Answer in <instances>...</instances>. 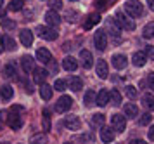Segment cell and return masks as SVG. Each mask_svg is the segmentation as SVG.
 <instances>
[{
  "mask_svg": "<svg viewBox=\"0 0 154 144\" xmlns=\"http://www.w3.org/2000/svg\"><path fill=\"white\" fill-rule=\"evenodd\" d=\"M109 103V90L102 89L100 92L97 94V99H95V104H99V106H106V104Z\"/></svg>",
  "mask_w": 154,
  "mask_h": 144,
  "instance_id": "22",
  "label": "cell"
},
{
  "mask_svg": "<svg viewBox=\"0 0 154 144\" xmlns=\"http://www.w3.org/2000/svg\"><path fill=\"white\" fill-rule=\"evenodd\" d=\"M142 101H144V106H146L147 110H154V96L146 94V96L142 97Z\"/></svg>",
  "mask_w": 154,
  "mask_h": 144,
  "instance_id": "31",
  "label": "cell"
},
{
  "mask_svg": "<svg viewBox=\"0 0 154 144\" xmlns=\"http://www.w3.org/2000/svg\"><path fill=\"white\" fill-rule=\"evenodd\" d=\"M151 120H152L151 113H144V115H140V118H139V125H149Z\"/></svg>",
  "mask_w": 154,
  "mask_h": 144,
  "instance_id": "35",
  "label": "cell"
},
{
  "mask_svg": "<svg viewBox=\"0 0 154 144\" xmlns=\"http://www.w3.org/2000/svg\"><path fill=\"white\" fill-rule=\"evenodd\" d=\"M112 66L116 69H123L126 68V56L123 54H116V56H112Z\"/></svg>",
  "mask_w": 154,
  "mask_h": 144,
  "instance_id": "19",
  "label": "cell"
},
{
  "mask_svg": "<svg viewBox=\"0 0 154 144\" xmlns=\"http://www.w3.org/2000/svg\"><path fill=\"white\" fill-rule=\"evenodd\" d=\"M125 11L132 18H140L142 12H144V7H142V4H140L139 0H128L125 4Z\"/></svg>",
  "mask_w": 154,
  "mask_h": 144,
  "instance_id": "1",
  "label": "cell"
},
{
  "mask_svg": "<svg viewBox=\"0 0 154 144\" xmlns=\"http://www.w3.org/2000/svg\"><path fill=\"white\" fill-rule=\"evenodd\" d=\"M94 43H95L97 50H106L107 49V33L104 30H99L97 33L94 35Z\"/></svg>",
  "mask_w": 154,
  "mask_h": 144,
  "instance_id": "4",
  "label": "cell"
},
{
  "mask_svg": "<svg viewBox=\"0 0 154 144\" xmlns=\"http://www.w3.org/2000/svg\"><path fill=\"white\" fill-rule=\"evenodd\" d=\"M95 99H97V94H95L94 90H87V92H85L83 103H85V106H87V108L94 106V104H95Z\"/></svg>",
  "mask_w": 154,
  "mask_h": 144,
  "instance_id": "25",
  "label": "cell"
},
{
  "mask_svg": "<svg viewBox=\"0 0 154 144\" xmlns=\"http://www.w3.org/2000/svg\"><path fill=\"white\" fill-rule=\"evenodd\" d=\"M149 139H151V141H154V125L149 129Z\"/></svg>",
  "mask_w": 154,
  "mask_h": 144,
  "instance_id": "44",
  "label": "cell"
},
{
  "mask_svg": "<svg viewBox=\"0 0 154 144\" xmlns=\"http://www.w3.org/2000/svg\"><path fill=\"white\" fill-rule=\"evenodd\" d=\"M36 33L40 35L43 40H49V42H52V40L57 38V31L54 30V28H50V26H38L36 28Z\"/></svg>",
  "mask_w": 154,
  "mask_h": 144,
  "instance_id": "5",
  "label": "cell"
},
{
  "mask_svg": "<svg viewBox=\"0 0 154 144\" xmlns=\"http://www.w3.org/2000/svg\"><path fill=\"white\" fill-rule=\"evenodd\" d=\"M132 61H133V64H135V66H144V64H146V61H147L146 52H144V50H142V52H135V54L132 56Z\"/></svg>",
  "mask_w": 154,
  "mask_h": 144,
  "instance_id": "24",
  "label": "cell"
},
{
  "mask_svg": "<svg viewBox=\"0 0 154 144\" xmlns=\"http://www.w3.org/2000/svg\"><path fill=\"white\" fill-rule=\"evenodd\" d=\"M147 83H149V89L154 90V73H151V75L147 76Z\"/></svg>",
  "mask_w": 154,
  "mask_h": 144,
  "instance_id": "42",
  "label": "cell"
},
{
  "mask_svg": "<svg viewBox=\"0 0 154 144\" xmlns=\"http://www.w3.org/2000/svg\"><path fill=\"white\" fill-rule=\"evenodd\" d=\"M128 144H147L146 141H142V139H133V141H130Z\"/></svg>",
  "mask_w": 154,
  "mask_h": 144,
  "instance_id": "43",
  "label": "cell"
},
{
  "mask_svg": "<svg viewBox=\"0 0 154 144\" xmlns=\"http://www.w3.org/2000/svg\"><path fill=\"white\" fill-rule=\"evenodd\" d=\"M21 66L24 73H31L35 69V59L31 56H23L21 57Z\"/></svg>",
  "mask_w": 154,
  "mask_h": 144,
  "instance_id": "12",
  "label": "cell"
},
{
  "mask_svg": "<svg viewBox=\"0 0 154 144\" xmlns=\"http://www.w3.org/2000/svg\"><path fill=\"white\" fill-rule=\"evenodd\" d=\"M19 40H21V43L24 47H29V45L33 43V31H29V30H21Z\"/></svg>",
  "mask_w": 154,
  "mask_h": 144,
  "instance_id": "15",
  "label": "cell"
},
{
  "mask_svg": "<svg viewBox=\"0 0 154 144\" xmlns=\"http://www.w3.org/2000/svg\"><path fill=\"white\" fill-rule=\"evenodd\" d=\"M0 24H2L4 30H12V28H16V23L12 19H7V18H2L0 19Z\"/></svg>",
  "mask_w": 154,
  "mask_h": 144,
  "instance_id": "33",
  "label": "cell"
},
{
  "mask_svg": "<svg viewBox=\"0 0 154 144\" xmlns=\"http://www.w3.org/2000/svg\"><path fill=\"white\" fill-rule=\"evenodd\" d=\"M142 37H144V38H152L154 37V23H147L146 26H144Z\"/></svg>",
  "mask_w": 154,
  "mask_h": 144,
  "instance_id": "29",
  "label": "cell"
},
{
  "mask_svg": "<svg viewBox=\"0 0 154 144\" xmlns=\"http://www.w3.org/2000/svg\"><path fill=\"white\" fill-rule=\"evenodd\" d=\"M49 64H50V69H52V71H57V69H59V68H57V64L54 61H50Z\"/></svg>",
  "mask_w": 154,
  "mask_h": 144,
  "instance_id": "45",
  "label": "cell"
},
{
  "mask_svg": "<svg viewBox=\"0 0 154 144\" xmlns=\"http://www.w3.org/2000/svg\"><path fill=\"white\" fill-rule=\"evenodd\" d=\"M123 111H125L126 118H135L139 115V108H137V104H133V103H126L123 106Z\"/></svg>",
  "mask_w": 154,
  "mask_h": 144,
  "instance_id": "17",
  "label": "cell"
},
{
  "mask_svg": "<svg viewBox=\"0 0 154 144\" xmlns=\"http://www.w3.org/2000/svg\"><path fill=\"white\" fill-rule=\"evenodd\" d=\"M109 101H112L114 106H119V104H121V94H119L116 89H112L111 92H109Z\"/></svg>",
  "mask_w": 154,
  "mask_h": 144,
  "instance_id": "30",
  "label": "cell"
},
{
  "mask_svg": "<svg viewBox=\"0 0 154 144\" xmlns=\"http://www.w3.org/2000/svg\"><path fill=\"white\" fill-rule=\"evenodd\" d=\"M92 125L94 127H102L104 125V115H100V113L92 115Z\"/></svg>",
  "mask_w": 154,
  "mask_h": 144,
  "instance_id": "32",
  "label": "cell"
},
{
  "mask_svg": "<svg viewBox=\"0 0 154 144\" xmlns=\"http://www.w3.org/2000/svg\"><path fill=\"white\" fill-rule=\"evenodd\" d=\"M40 97L43 101H50L52 99V87L47 85V83H42L40 85Z\"/></svg>",
  "mask_w": 154,
  "mask_h": 144,
  "instance_id": "23",
  "label": "cell"
},
{
  "mask_svg": "<svg viewBox=\"0 0 154 144\" xmlns=\"http://www.w3.org/2000/svg\"><path fill=\"white\" fill-rule=\"evenodd\" d=\"M71 104H73V99H71L69 96H63L61 99H57L56 111L57 113H64V111H68L71 108Z\"/></svg>",
  "mask_w": 154,
  "mask_h": 144,
  "instance_id": "7",
  "label": "cell"
},
{
  "mask_svg": "<svg viewBox=\"0 0 154 144\" xmlns=\"http://www.w3.org/2000/svg\"><path fill=\"white\" fill-rule=\"evenodd\" d=\"M49 5L52 7V11H59L63 7V0H49Z\"/></svg>",
  "mask_w": 154,
  "mask_h": 144,
  "instance_id": "40",
  "label": "cell"
},
{
  "mask_svg": "<svg viewBox=\"0 0 154 144\" xmlns=\"http://www.w3.org/2000/svg\"><path fill=\"white\" fill-rule=\"evenodd\" d=\"M69 2H76V0H69Z\"/></svg>",
  "mask_w": 154,
  "mask_h": 144,
  "instance_id": "48",
  "label": "cell"
},
{
  "mask_svg": "<svg viewBox=\"0 0 154 144\" xmlns=\"http://www.w3.org/2000/svg\"><path fill=\"white\" fill-rule=\"evenodd\" d=\"M80 59H82V64H83L85 69H88V68H92V66H94V57H92L90 50L83 49V50L80 52Z\"/></svg>",
  "mask_w": 154,
  "mask_h": 144,
  "instance_id": "11",
  "label": "cell"
},
{
  "mask_svg": "<svg viewBox=\"0 0 154 144\" xmlns=\"http://www.w3.org/2000/svg\"><path fill=\"white\" fill-rule=\"evenodd\" d=\"M64 127L66 129H69V130H80V127H82V122H80V118L78 117H66L64 118Z\"/></svg>",
  "mask_w": 154,
  "mask_h": 144,
  "instance_id": "10",
  "label": "cell"
},
{
  "mask_svg": "<svg viewBox=\"0 0 154 144\" xmlns=\"http://www.w3.org/2000/svg\"><path fill=\"white\" fill-rule=\"evenodd\" d=\"M4 76H5V78H14L16 76V66L12 62H9V64L4 66Z\"/></svg>",
  "mask_w": 154,
  "mask_h": 144,
  "instance_id": "28",
  "label": "cell"
},
{
  "mask_svg": "<svg viewBox=\"0 0 154 144\" xmlns=\"http://www.w3.org/2000/svg\"><path fill=\"white\" fill-rule=\"evenodd\" d=\"M126 96L130 97V99H137L139 92H137V89H135L133 85H126Z\"/></svg>",
  "mask_w": 154,
  "mask_h": 144,
  "instance_id": "37",
  "label": "cell"
},
{
  "mask_svg": "<svg viewBox=\"0 0 154 144\" xmlns=\"http://www.w3.org/2000/svg\"><path fill=\"white\" fill-rule=\"evenodd\" d=\"M7 125L12 129V130H17V129H21V125H23V120L21 117L16 113V110L12 108V111L9 113V117H7Z\"/></svg>",
  "mask_w": 154,
  "mask_h": 144,
  "instance_id": "6",
  "label": "cell"
},
{
  "mask_svg": "<svg viewBox=\"0 0 154 144\" xmlns=\"http://www.w3.org/2000/svg\"><path fill=\"white\" fill-rule=\"evenodd\" d=\"M47 76H49V71L45 68H35L33 69V80H35L36 83H45V80H47Z\"/></svg>",
  "mask_w": 154,
  "mask_h": 144,
  "instance_id": "13",
  "label": "cell"
},
{
  "mask_svg": "<svg viewBox=\"0 0 154 144\" xmlns=\"http://www.w3.org/2000/svg\"><path fill=\"white\" fill-rule=\"evenodd\" d=\"M95 73H97L99 78H107V75H109V66H107V62L104 61V59H99L97 64H95Z\"/></svg>",
  "mask_w": 154,
  "mask_h": 144,
  "instance_id": "9",
  "label": "cell"
},
{
  "mask_svg": "<svg viewBox=\"0 0 154 144\" xmlns=\"http://www.w3.org/2000/svg\"><path fill=\"white\" fill-rule=\"evenodd\" d=\"M111 2H112V0H97V2H95V5H97L99 11H104V9H107V5H109Z\"/></svg>",
  "mask_w": 154,
  "mask_h": 144,
  "instance_id": "39",
  "label": "cell"
},
{
  "mask_svg": "<svg viewBox=\"0 0 154 144\" xmlns=\"http://www.w3.org/2000/svg\"><path fill=\"white\" fill-rule=\"evenodd\" d=\"M116 24H118L121 30H126V31H132V30H135V23H133L126 14H123V12H118L116 14Z\"/></svg>",
  "mask_w": 154,
  "mask_h": 144,
  "instance_id": "2",
  "label": "cell"
},
{
  "mask_svg": "<svg viewBox=\"0 0 154 144\" xmlns=\"http://www.w3.org/2000/svg\"><path fill=\"white\" fill-rule=\"evenodd\" d=\"M111 127H112V130L123 132L126 129V117L119 115V113L112 115V117H111Z\"/></svg>",
  "mask_w": 154,
  "mask_h": 144,
  "instance_id": "3",
  "label": "cell"
},
{
  "mask_svg": "<svg viewBox=\"0 0 154 144\" xmlns=\"http://www.w3.org/2000/svg\"><path fill=\"white\" fill-rule=\"evenodd\" d=\"M100 139H102L104 142H112V141H114L112 127H102V129H100Z\"/></svg>",
  "mask_w": 154,
  "mask_h": 144,
  "instance_id": "18",
  "label": "cell"
},
{
  "mask_svg": "<svg viewBox=\"0 0 154 144\" xmlns=\"http://www.w3.org/2000/svg\"><path fill=\"white\" fill-rule=\"evenodd\" d=\"M12 96H14V89H12L11 85H2V87H0V97H2L4 101L12 99Z\"/></svg>",
  "mask_w": 154,
  "mask_h": 144,
  "instance_id": "21",
  "label": "cell"
},
{
  "mask_svg": "<svg viewBox=\"0 0 154 144\" xmlns=\"http://www.w3.org/2000/svg\"><path fill=\"white\" fill-rule=\"evenodd\" d=\"M68 85L71 87V90L78 92V90H82V87H83V82H82V78H80V76H71L69 82H68Z\"/></svg>",
  "mask_w": 154,
  "mask_h": 144,
  "instance_id": "26",
  "label": "cell"
},
{
  "mask_svg": "<svg viewBox=\"0 0 154 144\" xmlns=\"http://www.w3.org/2000/svg\"><path fill=\"white\" fill-rule=\"evenodd\" d=\"M64 144H71V142H64Z\"/></svg>",
  "mask_w": 154,
  "mask_h": 144,
  "instance_id": "49",
  "label": "cell"
},
{
  "mask_svg": "<svg viewBox=\"0 0 154 144\" xmlns=\"http://www.w3.org/2000/svg\"><path fill=\"white\" fill-rule=\"evenodd\" d=\"M147 4L151 7V11H154V0H147Z\"/></svg>",
  "mask_w": 154,
  "mask_h": 144,
  "instance_id": "46",
  "label": "cell"
},
{
  "mask_svg": "<svg viewBox=\"0 0 154 144\" xmlns=\"http://www.w3.org/2000/svg\"><path fill=\"white\" fill-rule=\"evenodd\" d=\"M36 59L40 62H43V64H49L50 61H52V54H50V50L49 49H38L36 50Z\"/></svg>",
  "mask_w": 154,
  "mask_h": 144,
  "instance_id": "14",
  "label": "cell"
},
{
  "mask_svg": "<svg viewBox=\"0 0 154 144\" xmlns=\"http://www.w3.org/2000/svg\"><path fill=\"white\" fill-rule=\"evenodd\" d=\"M50 129V115L49 110H43V130H49Z\"/></svg>",
  "mask_w": 154,
  "mask_h": 144,
  "instance_id": "38",
  "label": "cell"
},
{
  "mask_svg": "<svg viewBox=\"0 0 154 144\" xmlns=\"http://www.w3.org/2000/svg\"><path fill=\"white\" fill-rule=\"evenodd\" d=\"M66 87H68V82H66V80H63V78H57L56 83H54V89L59 90V92H64V90H66Z\"/></svg>",
  "mask_w": 154,
  "mask_h": 144,
  "instance_id": "34",
  "label": "cell"
},
{
  "mask_svg": "<svg viewBox=\"0 0 154 144\" xmlns=\"http://www.w3.org/2000/svg\"><path fill=\"white\" fill-rule=\"evenodd\" d=\"M45 21H47V26L56 28L61 24V16L57 14V11H49V12L45 14Z\"/></svg>",
  "mask_w": 154,
  "mask_h": 144,
  "instance_id": "8",
  "label": "cell"
},
{
  "mask_svg": "<svg viewBox=\"0 0 154 144\" xmlns=\"http://www.w3.org/2000/svg\"><path fill=\"white\" fill-rule=\"evenodd\" d=\"M0 42H2V45H4L5 50H14V49H16V42L12 40L9 35H4V37L0 38Z\"/></svg>",
  "mask_w": 154,
  "mask_h": 144,
  "instance_id": "27",
  "label": "cell"
},
{
  "mask_svg": "<svg viewBox=\"0 0 154 144\" xmlns=\"http://www.w3.org/2000/svg\"><path fill=\"white\" fill-rule=\"evenodd\" d=\"M144 52H146V56L149 57V59H152V61H154V47H152V45H147Z\"/></svg>",
  "mask_w": 154,
  "mask_h": 144,
  "instance_id": "41",
  "label": "cell"
},
{
  "mask_svg": "<svg viewBox=\"0 0 154 144\" xmlns=\"http://www.w3.org/2000/svg\"><path fill=\"white\" fill-rule=\"evenodd\" d=\"M63 68L66 69V71H75V69L78 68V61L75 59V57H64L63 59Z\"/></svg>",
  "mask_w": 154,
  "mask_h": 144,
  "instance_id": "20",
  "label": "cell"
},
{
  "mask_svg": "<svg viewBox=\"0 0 154 144\" xmlns=\"http://www.w3.org/2000/svg\"><path fill=\"white\" fill-rule=\"evenodd\" d=\"M2 5H4V2L0 0V18H2Z\"/></svg>",
  "mask_w": 154,
  "mask_h": 144,
  "instance_id": "47",
  "label": "cell"
},
{
  "mask_svg": "<svg viewBox=\"0 0 154 144\" xmlns=\"http://www.w3.org/2000/svg\"><path fill=\"white\" fill-rule=\"evenodd\" d=\"M23 9V2L21 0H11L9 4V11H21Z\"/></svg>",
  "mask_w": 154,
  "mask_h": 144,
  "instance_id": "36",
  "label": "cell"
},
{
  "mask_svg": "<svg viewBox=\"0 0 154 144\" xmlns=\"http://www.w3.org/2000/svg\"><path fill=\"white\" fill-rule=\"evenodd\" d=\"M99 23H100V14L94 12V14H90V16L87 18V21L83 23V28L85 30H90V28H94L95 24H99Z\"/></svg>",
  "mask_w": 154,
  "mask_h": 144,
  "instance_id": "16",
  "label": "cell"
}]
</instances>
